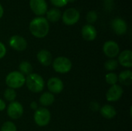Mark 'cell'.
I'll use <instances>...</instances> for the list:
<instances>
[{
	"mask_svg": "<svg viewBox=\"0 0 132 131\" xmlns=\"http://www.w3.org/2000/svg\"><path fill=\"white\" fill-rule=\"evenodd\" d=\"M30 33L36 38L46 37L50 31V23L45 17L38 16L31 20L29 25Z\"/></svg>",
	"mask_w": 132,
	"mask_h": 131,
	"instance_id": "1",
	"label": "cell"
},
{
	"mask_svg": "<svg viewBox=\"0 0 132 131\" xmlns=\"http://www.w3.org/2000/svg\"><path fill=\"white\" fill-rule=\"evenodd\" d=\"M28 90L33 93H41L45 87V81L41 75L36 73H32L26 76L25 83Z\"/></svg>",
	"mask_w": 132,
	"mask_h": 131,
	"instance_id": "2",
	"label": "cell"
},
{
	"mask_svg": "<svg viewBox=\"0 0 132 131\" xmlns=\"http://www.w3.org/2000/svg\"><path fill=\"white\" fill-rule=\"evenodd\" d=\"M5 81L9 88L17 90L25 85L26 76L19 71H12L7 74Z\"/></svg>",
	"mask_w": 132,
	"mask_h": 131,
	"instance_id": "3",
	"label": "cell"
},
{
	"mask_svg": "<svg viewBox=\"0 0 132 131\" xmlns=\"http://www.w3.org/2000/svg\"><path fill=\"white\" fill-rule=\"evenodd\" d=\"M51 65L53 70L60 74L68 73L72 69V62L66 56H58L55 58Z\"/></svg>",
	"mask_w": 132,
	"mask_h": 131,
	"instance_id": "4",
	"label": "cell"
},
{
	"mask_svg": "<svg viewBox=\"0 0 132 131\" xmlns=\"http://www.w3.org/2000/svg\"><path fill=\"white\" fill-rule=\"evenodd\" d=\"M33 120L37 126L40 127H46L51 120V113L46 107H39L34 112Z\"/></svg>",
	"mask_w": 132,
	"mask_h": 131,
	"instance_id": "5",
	"label": "cell"
},
{
	"mask_svg": "<svg viewBox=\"0 0 132 131\" xmlns=\"http://www.w3.org/2000/svg\"><path fill=\"white\" fill-rule=\"evenodd\" d=\"M6 113L8 117L12 120H19L24 113V108L21 103L18 101L11 102L6 107Z\"/></svg>",
	"mask_w": 132,
	"mask_h": 131,
	"instance_id": "6",
	"label": "cell"
},
{
	"mask_svg": "<svg viewBox=\"0 0 132 131\" xmlns=\"http://www.w3.org/2000/svg\"><path fill=\"white\" fill-rule=\"evenodd\" d=\"M80 17V12L75 8H70L64 11L61 15L63 22L67 25H73L77 23Z\"/></svg>",
	"mask_w": 132,
	"mask_h": 131,
	"instance_id": "7",
	"label": "cell"
},
{
	"mask_svg": "<svg viewBox=\"0 0 132 131\" xmlns=\"http://www.w3.org/2000/svg\"><path fill=\"white\" fill-rule=\"evenodd\" d=\"M103 52L109 59H115L120 53V46L114 40H108L103 45Z\"/></svg>",
	"mask_w": 132,
	"mask_h": 131,
	"instance_id": "8",
	"label": "cell"
},
{
	"mask_svg": "<svg viewBox=\"0 0 132 131\" xmlns=\"http://www.w3.org/2000/svg\"><path fill=\"white\" fill-rule=\"evenodd\" d=\"M124 93V90L121 85L115 84L111 86L106 93V100L108 102H117L120 100Z\"/></svg>",
	"mask_w": 132,
	"mask_h": 131,
	"instance_id": "9",
	"label": "cell"
},
{
	"mask_svg": "<svg viewBox=\"0 0 132 131\" xmlns=\"http://www.w3.org/2000/svg\"><path fill=\"white\" fill-rule=\"evenodd\" d=\"M29 7L32 12L37 16L46 15L48 10V5L46 0H30Z\"/></svg>",
	"mask_w": 132,
	"mask_h": 131,
	"instance_id": "10",
	"label": "cell"
},
{
	"mask_svg": "<svg viewBox=\"0 0 132 131\" xmlns=\"http://www.w3.org/2000/svg\"><path fill=\"white\" fill-rule=\"evenodd\" d=\"M9 45L14 50L22 52L27 48L28 43L24 37L19 35H14L10 37L9 40Z\"/></svg>",
	"mask_w": 132,
	"mask_h": 131,
	"instance_id": "11",
	"label": "cell"
},
{
	"mask_svg": "<svg viewBox=\"0 0 132 131\" xmlns=\"http://www.w3.org/2000/svg\"><path fill=\"white\" fill-rule=\"evenodd\" d=\"M48 90L50 93L54 94L60 93L64 89V84L61 79L56 76L51 77L48 80L46 83Z\"/></svg>",
	"mask_w": 132,
	"mask_h": 131,
	"instance_id": "12",
	"label": "cell"
},
{
	"mask_svg": "<svg viewBox=\"0 0 132 131\" xmlns=\"http://www.w3.org/2000/svg\"><path fill=\"white\" fill-rule=\"evenodd\" d=\"M118 62L121 66L130 69L132 67V52L130 49H125L118 56Z\"/></svg>",
	"mask_w": 132,
	"mask_h": 131,
	"instance_id": "13",
	"label": "cell"
},
{
	"mask_svg": "<svg viewBox=\"0 0 132 131\" xmlns=\"http://www.w3.org/2000/svg\"><path fill=\"white\" fill-rule=\"evenodd\" d=\"M111 28L117 35L123 36L127 32L128 25L123 19L115 18L111 22Z\"/></svg>",
	"mask_w": 132,
	"mask_h": 131,
	"instance_id": "14",
	"label": "cell"
},
{
	"mask_svg": "<svg viewBox=\"0 0 132 131\" xmlns=\"http://www.w3.org/2000/svg\"><path fill=\"white\" fill-rule=\"evenodd\" d=\"M97 29L93 25L86 24L81 29V36L86 41H94L97 38Z\"/></svg>",
	"mask_w": 132,
	"mask_h": 131,
	"instance_id": "15",
	"label": "cell"
},
{
	"mask_svg": "<svg viewBox=\"0 0 132 131\" xmlns=\"http://www.w3.org/2000/svg\"><path fill=\"white\" fill-rule=\"evenodd\" d=\"M36 59L38 62L43 66H49L53 63L52 53L47 49H41L36 54Z\"/></svg>",
	"mask_w": 132,
	"mask_h": 131,
	"instance_id": "16",
	"label": "cell"
},
{
	"mask_svg": "<svg viewBox=\"0 0 132 131\" xmlns=\"http://www.w3.org/2000/svg\"><path fill=\"white\" fill-rule=\"evenodd\" d=\"M100 113L101 116L108 120H111L115 117L117 115V110L116 109L110 104H105L102 107H101L100 109Z\"/></svg>",
	"mask_w": 132,
	"mask_h": 131,
	"instance_id": "17",
	"label": "cell"
},
{
	"mask_svg": "<svg viewBox=\"0 0 132 131\" xmlns=\"http://www.w3.org/2000/svg\"><path fill=\"white\" fill-rule=\"evenodd\" d=\"M118 82L126 86H129L132 84V72L130 69H125L120 73L119 75H118Z\"/></svg>",
	"mask_w": 132,
	"mask_h": 131,
	"instance_id": "18",
	"label": "cell"
},
{
	"mask_svg": "<svg viewBox=\"0 0 132 131\" xmlns=\"http://www.w3.org/2000/svg\"><path fill=\"white\" fill-rule=\"evenodd\" d=\"M55 101V96L48 92H44L43 93L39 99V103L41 106H43V107H47L51 106Z\"/></svg>",
	"mask_w": 132,
	"mask_h": 131,
	"instance_id": "19",
	"label": "cell"
},
{
	"mask_svg": "<svg viewBox=\"0 0 132 131\" xmlns=\"http://www.w3.org/2000/svg\"><path fill=\"white\" fill-rule=\"evenodd\" d=\"M46 20L48 22H58L60 18H61V12L58 9V8H50V10H47L46 13Z\"/></svg>",
	"mask_w": 132,
	"mask_h": 131,
	"instance_id": "20",
	"label": "cell"
},
{
	"mask_svg": "<svg viewBox=\"0 0 132 131\" xmlns=\"http://www.w3.org/2000/svg\"><path fill=\"white\" fill-rule=\"evenodd\" d=\"M19 72L26 76L33 73L32 65L28 61H22L19 65Z\"/></svg>",
	"mask_w": 132,
	"mask_h": 131,
	"instance_id": "21",
	"label": "cell"
},
{
	"mask_svg": "<svg viewBox=\"0 0 132 131\" xmlns=\"http://www.w3.org/2000/svg\"><path fill=\"white\" fill-rule=\"evenodd\" d=\"M118 62L115 59H109L104 63V68L108 72H114L118 69Z\"/></svg>",
	"mask_w": 132,
	"mask_h": 131,
	"instance_id": "22",
	"label": "cell"
},
{
	"mask_svg": "<svg viewBox=\"0 0 132 131\" xmlns=\"http://www.w3.org/2000/svg\"><path fill=\"white\" fill-rule=\"evenodd\" d=\"M16 96H17V94H16L15 90H13V89L9 88V87L5 90L4 93H3V97H4L5 100L10 103L15 100Z\"/></svg>",
	"mask_w": 132,
	"mask_h": 131,
	"instance_id": "23",
	"label": "cell"
},
{
	"mask_svg": "<svg viewBox=\"0 0 132 131\" xmlns=\"http://www.w3.org/2000/svg\"><path fill=\"white\" fill-rule=\"evenodd\" d=\"M105 81L110 86H113L118 84V74L114 72H109L105 75Z\"/></svg>",
	"mask_w": 132,
	"mask_h": 131,
	"instance_id": "24",
	"label": "cell"
},
{
	"mask_svg": "<svg viewBox=\"0 0 132 131\" xmlns=\"http://www.w3.org/2000/svg\"><path fill=\"white\" fill-rule=\"evenodd\" d=\"M0 131H17V127L12 121H5L2 125Z\"/></svg>",
	"mask_w": 132,
	"mask_h": 131,
	"instance_id": "25",
	"label": "cell"
},
{
	"mask_svg": "<svg viewBox=\"0 0 132 131\" xmlns=\"http://www.w3.org/2000/svg\"><path fill=\"white\" fill-rule=\"evenodd\" d=\"M97 13L95 11H90L87 12V16H86V19L87 22V24H90L93 25L94 23H95L97 20Z\"/></svg>",
	"mask_w": 132,
	"mask_h": 131,
	"instance_id": "26",
	"label": "cell"
},
{
	"mask_svg": "<svg viewBox=\"0 0 132 131\" xmlns=\"http://www.w3.org/2000/svg\"><path fill=\"white\" fill-rule=\"evenodd\" d=\"M50 2L54 6L57 8H61L66 6L68 2H70V0H50Z\"/></svg>",
	"mask_w": 132,
	"mask_h": 131,
	"instance_id": "27",
	"label": "cell"
},
{
	"mask_svg": "<svg viewBox=\"0 0 132 131\" xmlns=\"http://www.w3.org/2000/svg\"><path fill=\"white\" fill-rule=\"evenodd\" d=\"M89 107L93 112H97L101 109V106L99 103L97 101H91L89 104Z\"/></svg>",
	"mask_w": 132,
	"mask_h": 131,
	"instance_id": "28",
	"label": "cell"
},
{
	"mask_svg": "<svg viewBox=\"0 0 132 131\" xmlns=\"http://www.w3.org/2000/svg\"><path fill=\"white\" fill-rule=\"evenodd\" d=\"M6 53H7V49H6L5 44L0 42V59L5 56Z\"/></svg>",
	"mask_w": 132,
	"mask_h": 131,
	"instance_id": "29",
	"label": "cell"
},
{
	"mask_svg": "<svg viewBox=\"0 0 132 131\" xmlns=\"http://www.w3.org/2000/svg\"><path fill=\"white\" fill-rule=\"evenodd\" d=\"M6 107H7V106H6L5 102L2 99L0 98V112L5 110L6 109Z\"/></svg>",
	"mask_w": 132,
	"mask_h": 131,
	"instance_id": "30",
	"label": "cell"
},
{
	"mask_svg": "<svg viewBox=\"0 0 132 131\" xmlns=\"http://www.w3.org/2000/svg\"><path fill=\"white\" fill-rule=\"evenodd\" d=\"M30 108L32 109V110H36L38 108H39V106H38V103L36 102V101H32V102H31V103H30Z\"/></svg>",
	"mask_w": 132,
	"mask_h": 131,
	"instance_id": "31",
	"label": "cell"
},
{
	"mask_svg": "<svg viewBox=\"0 0 132 131\" xmlns=\"http://www.w3.org/2000/svg\"><path fill=\"white\" fill-rule=\"evenodd\" d=\"M3 14H4V8H3L2 5L0 4V19L3 16Z\"/></svg>",
	"mask_w": 132,
	"mask_h": 131,
	"instance_id": "32",
	"label": "cell"
}]
</instances>
